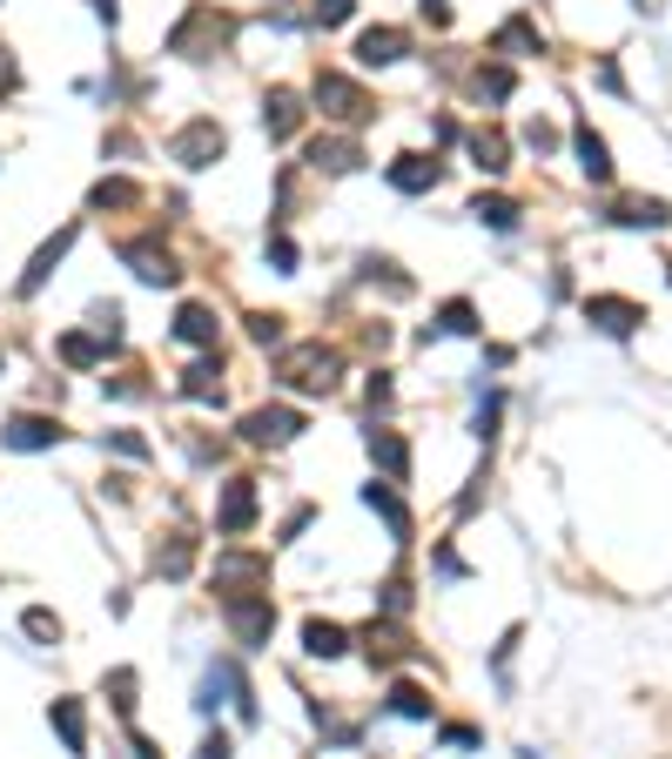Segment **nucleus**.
<instances>
[{
    "mask_svg": "<svg viewBox=\"0 0 672 759\" xmlns=\"http://www.w3.org/2000/svg\"><path fill=\"white\" fill-rule=\"evenodd\" d=\"M54 733H61V746L74 752V759H82L88 752V712H82V699H54Z\"/></svg>",
    "mask_w": 672,
    "mask_h": 759,
    "instance_id": "13",
    "label": "nucleus"
},
{
    "mask_svg": "<svg viewBox=\"0 0 672 759\" xmlns=\"http://www.w3.org/2000/svg\"><path fill=\"white\" fill-rule=\"evenodd\" d=\"M95 14H101V21H114V0H95Z\"/></svg>",
    "mask_w": 672,
    "mask_h": 759,
    "instance_id": "46",
    "label": "nucleus"
},
{
    "mask_svg": "<svg viewBox=\"0 0 672 759\" xmlns=\"http://www.w3.org/2000/svg\"><path fill=\"white\" fill-rule=\"evenodd\" d=\"M88 203H95V209H135V203H142V188H135V182H122V175H108V182H95Z\"/></svg>",
    "mask_w": 672,
    "mask_h": 759,
    "instance_id": "24",
    "label": "nucleus"
},
{
    "mask_svg": "<svg viewBox=\"0 0 672 759\" xmlns=\"http://www.w3.org/2000/svg\"><path fill=\"white\" fill-rule=\"evenodd\" d=\"M337 370H343V356L323 350V343H303V350L283 356V383H296V390H330Z\"/></svg>",
    "mask_w": 672,
    "mask_h": 759,
    "instance_id": "3",
    "label": "nucleus"
},
{
    "mask_svg": "<svg viewBox=\"0 0 672 759\" xmlns=\"http://www.w3.org/2000/svg\"><path fill=\"white\" fill-rule=\"evenodd\" d=\"M296 122H303V108H296V95L290 88H269V101H262V128L283 142V135H296Z\"/></svg>",
    "mask_w": 672,
    "mask_h": 759,
    "instance_id": "18",
    "label": "nucleus"
},
{
    "mask_svg": "<svg viewBox=\"0 0 672 759\" xmlns=\"http://www.w3.org/2000/svg\"><path fill=\"white\" fill-rule=\"evenodd\" d=\"M316 21H323V27H337V21H350V0H316Z\"/></svg>",
    "mask_w": 672,
    "mask_h": 759,
    "instance_id": "37",
    "label": "nucleus"
},
{
    "mask_svg": "<svg viewBox=\"0 0 672 759\" xmlns=\"http://www.w3.org/2000/svg\"><path fill=\"white\" fill-rule=\"evenodd\" d=\"M390 188H398V195H430V188H438V162H424V155H398V162H390Z\"/></svg>",
    "mask_w": 672,
    "mask_h": 759,
    "instance_id": "11",
    "label": "nucleus"
},
{
    "mask_svg": "<svg viewBox=\"0 0 672 759\" xmlns=\"http://www.w3.org/2000/svg\"><path fill=\"white\" fill-rule=\"evenodd\" d=\"M108 693H114V712H135V672H108Z\"/></svg>",
    "mask_w": 672,
    "mask_h": 759,
    "instance_id": "32",
    "label": "nucleus"
},
{
    "mask_svg": "<svg viewBox=\"0 0 672 759\" xmlns=\"http://www.w3.org/2000/svg\"><path fill=\"white\" fill-rule=\"evenodd\" d=\"M0 444L8 451H48V444H61V424L54 417H14L8 430H0Z\"/></svg>",
    "mask_w": 672,
    "mask_h": 759,
    "instance_id": "8",
    "label": "nucleus"
},
{
    "mask_svg": "<svg viewBox=\"0 0 672 759\" xmlns=\"http://www.w3.org/2000/svg\"><path fill=\"white\" fill-rule=\"evenodd\" d=\"M0 88H14V61H0Z\"/></svg>",
    "mask_w": 672,
    "mask_h": 759,
    "instance_id": "45",
    "label": "nucleus"
},
{
    "mask_svg": "<svg viewBox=\"0 0 672 759\" xmlns=\"http://www.w3.org/2000/svg\"><path fill=\"white\" fill-rule=\"evenodd\" d=\"M182 396H195V404H222V356L188 364V370H182Z\"/></svg>",
    "mask_w": 672,
    "mask_h": 759,
    "instance_id": "15",
    "label": "nucleus"
},
{
    "mask_svg": "<svg viewBox=\"0 0 672 759\" xmlns=\"http://www.w3.org/2000/svg\"><path fill=\"white\" fill-rule=\"evenodd\" d=\"M269 565H262V558H243V551H235V558H222V565H216V578H262Z\"/></svg>",
    "mask_w": 672,
    "mask_h": 759,
    "instance_id": "31",
    "label": "nucleus"
},
{
    "mask_svg": "<svg viewBox=\"0 0 672 759\" xmlns=\"http://www.w3.org/2000/svg\"><path fill=\"white\" fill-rule=\"evenodd\" d=\"M216 525H222V531H249V525H256V485H249V477H235V485L222 491Z\"/></svg>",
    "mask_w": 672,
    "mask_h": 759,
    "instance_id": "10",
    "label": "nucleus"
},
{
    "mask_svg": "<svg viewBox=\"0 0 672 759\" xmlns=\"http://www.w3.org/2000/svg\"><path fill=\"white\" fill-rule=\"evenodd\" d=\"M269 262L276 269H296V243H290V235H276V243H269Z\"/></svg>",
    "mask_w": 672,
    "mask_h": 759,
    "instance_id": "38",
    "label": "nucleus"
},
{
    "mask_svg": "<svg viewBox=\"0 0 672 759\" xmlns=\"http://www.w3.org/2000/svg\"><path fill=\"white\" fill-rule=\"evenodd\" d=\"M108 444H114V451H122V457H148V444H142V437H135V430H114V437H108Z\"/></svg>",
    "mask_w": 672,
    "mask_h": 759,
    "instance_id": "36",
    "label": "nucleus"
},
{
    "mask_svg": "<svg viewBox=\"0 0 672 759\" xmlns=\"http://www.w3.org/2000/svg\"><path fill=\"white\" fill-rule=\"evenodd\" d=\"M424 14H430V21H438V27L451 21V8H444V0H424Z\"/></svg>",
    "mask_w": 672,
    "mask_h": 759,
    "instance_id": "43",
    "label": "nucleus"
},
{
    "mask_svg": "<svg viewBox=\"0 0 672 759\" xmlns=\"http://www.w3.org/2000/svg\"><path fill=\"white\" fill-rule=\"evenodd\" d=\"M404 605H411V591H404V578H390V585H383V612H404Z\"/></svg>",
    "mask_w": 672,
    "mask_h": 759,
    "instance_id": "39",
    "label": "nucleus"
},
{
    "mask_svg": "<svg viewBox=\"0 0 672 759\" xmlns=\"http://www.w3.org/2000/svg\"><path fill=\"white\" fill-rule=\"evenodd\" d=\"M229 632H235V646H269V632H276V605H269V591H229Z\"/></svg>",
    "mask_w": 672,
    "mask_h": 759,
    "instance_id": "1",
    "label": "nucleus"
},
{
    "mask_svg": "<svg viewBox=\"0 0 672 759\" xmlns=\"http://www.w3.org/2000/svg\"><path fill=\"white\" fill-rule=\"evenodd\" d=\"M249 336L269 350V343H283V316H256V323H249Z\"/></svg>",
    "mask_w": 672,
    "mask_h": 759,
    "instance_id": "35",
    "label": "nucleus"
},
{
    "mask_svg": "<svg viewBox=\"0 0 672 759\" xmlns=\"http://www.w3.org/2000/svg\"><path fill=\"white\" fill-rule=\"evenodd\" d=\"M491 48H498V54H538L545 41H538V27H532V21H504Z\"/></svg>",
    "mask_w": 672,
    "mask_h": 759,
    "instance_id": "22",
    "label": "nucleus"
},
{
    "mask_svg": "<svg viewBox=\"0 0 672 759\" xmlns=\"http://www.w3.org/2000/svg\"><path fill=\"white\" fill-rule=\"evenodd\" d=\"M135 759H162V752H155V739H135Z\"/></svg>",
    "mask_w": 672,
    "mask_h": 759,
    "instance_id": "44",
    "label": "nucleus"
},
{
    "mask_svg": "<svg viewBox=\"0 0 672 759\" xmlns=\"http://www.w3.org/2000/svg\"><path fill=\"white\" fill-rule=\"evenodd\" d=\"M390 712L398 719H430V693L411 686V678H398V686H390Z\"/></svg>",
    "mask_w": 672,
    "mask_h": 759,
    "instance_id": "25",
    "label": "nucleus"
},
{
    "mask_svg": "<svg viewBox=\"0 0 672 759\" xmlns=\"http://www.w3.org/2000/svg\"><path fill=\"white\" fill-rule=\"evenodd\" d=\"M478 95L504 101V95H511V68H485V74H478Z\"/></svg>",
    "mask_w": 672,
    "mask_h": 759,
    "instance_id": "34",
    "label": "nucleus"
},
{
    "mask_svg": "<svg viewBox=\"0 0 672 759\" xmlns=\"http://www.w3.org/2000/svg\"><path fill=\"white\" fill-rule=\"evenodd\" d=\"M665 269H672V262H665Z\"/></svg>",
    "mask_w": 672,
    "mask_h": 759,
    "instance_id": "47",
    "label": "nucleus"
},
{
    "mask_svg": "<svg viewBox=\"0 0 672 759\" xmlns=\"http://www.w3.org/2000/svg\"><path fill=\"white\" fill-rule=\"evenodd\" d=\"M585 323H599L606 336H632V330L646 323V309L625 303V296H591V303H585Z\"/></svg>",
    "mask_w": 672,
    "mask_h": 759,
    "instance_id": "6",
    "label": "nucleus"
},
{
    "mask_svg": "<svg viewBox=\"0 0 672 759\" xmlns=\"http://www.w3.org/2000/svg\"><path fill=\"white\" fill-rule=\"evenodd\" d=\"M169 155L182 169H209V162H222V128L216 122H188L175 142H169Z\"/></svg>",
    "mask_w": 672,
    "mask_h": 759,
    "instance_id": "4",
    "label": "nucleus"
},
{
    "mask_svg": "<svg viewBox=\"0 0 672 759\" xmlns=\"http://www.w3.org/2000/svg\"><path fill=\"white\" fill-rule=\"evenodd\" d=\"M21 625H27V638H48V646L61 638V619H54V612H41V605H34V612H27Z\"/></svg>",
    "mask_w": 672,
    "mask_h": 759,
    "instance_id": "33",
    "label": "nucleus"
},
{
    "mask_svg": "<svg viewBox=\"0 0 672 759\" xmlns=\"http://www.w3.org/2000/svg\"><path fill=\"white\" fill-rule=\"evenodd\" d=\"M438 572H444V578H464V558H457V551H451V544H444V551H438Z\"/></svg>",
    "mask_w": 672,
    "mask_h": 759,
    "instance_id": "41",
    "label": "nucleus"
},
{
    "mask_svg": "<svg viewBox=\"0 0 672 759\" xmlns=\"http://www.w3.org/2000/svg\"><path fill=\"white\" fill-rule=\"evenodd\" d=\"M572 142H578V169H585L591 182H612V155H606V142L591 135V128H578Z\"/></svg>",
    "mask_w": 672,
    "mask_h": 759,
    "instance_id": "20",
    "label": "nucleus"
},
{
    "mask_svg": "<svg viewBox=\"0 0 672 759\" xmlns=\"http://www.w3.org/2000/svg\"><path fill=\"white\" fill-rule=\"evenodd\" d=\"M370 457L383 464V477H404V470H411V451H404L398 430H370Z\"/></svg>",
    "mask_w": 672,
    "mask_h": 759,
    "instance_id": "19",
    "label": "nucleus"
},
{
    "mask_svg": "<svg viewBox=\"0 0 672 759\" xmlns=\"http://www.w3.org/2000/svg\"><path fill=\"white\" fill-rule=\"evenodd\" d=\"M471 216H478L485 229H518V209H511L504 195H478V203H471Z\"/></svg>",
    "mask_w": 672,
    "mask_h": 759,
    "instance_id": "27",
    "label": "nucleus"
},
{
    "mask_svg": "<svg viewBox=\"0 0 672 759\" xmlns=\"http://www.w3.org/2000/svg\"><path fill=\"white\" fill-rule=\"evenodd\" d=\"M438 323H444L451 336H471V330H478V309H471V303H444V316H438Z\"/></svg>",
    "mask_w": 672,
    "mask_h": 759,
    "instance_id": "30",
    "label": "nucleus"
},
{
    "mask_svg": "<svg viewBox=\"0 0 672 759\" xmlns=\"http://www.w3.org/2000/svg\"><path fill=\"white\" fill-rule=\"evenodd\" d=\"M404 48H411V41H404L398 27H364V34H357V61H364V68H390V61H404Z\"/></svg>",
    "mask_w": 672,
    "mask_h": 759,
    "instance_id": "9",
    "label": "nucleus"
},
{
    "mask_svg": "<svg viewBox=\"0 0 672 759\" xmlns=\"http://www.w3.org/2000/svg\"><path fill=\"white\" fill-rule=\"evenodd\" d=\"M296 430H303V417H296V411L269 404V411H249V417H243V444H290Z\"/></svg>",
    "mask_w": 672,
    "mask_h": 759,
    "instance_id": "5",
    "label": "nucleus"
},
{
    "mask_svg": "<svg viewBox=\"0 0 672 759\" xmlns=\"http://www.w3.org/2000/svg\"><path fill=\"white\" fill-rule=\"evenodd\" d=\"M309 162H316V169H330V175H350V169H357V142H316V148H309Z\"/></svg>",
    "mask_w": 672,
    "mask_h": 759,
    "instance_id": "23",
    "label": "nucleus"
},
{
    "mask_svg": "<svg viewBox=\"0 0 672 759\" xmlns=\"http://www.w3.org/2000/svg\"><path fill=\"white\" fill-rule=\"evenodd\" d=\"M471 162H478L485 175H504L511 162H504V135L498 128H478V135H471Z\"/></svg>",
    "mask_w": 672,
    "mask_h": 759,
    "instance_id": "21",
    "label": "nucleus"
},
{
    "mask_svg": "<svg viewBox=\"0 0 672 759\" xmlns=\"http://www.w3.org/2000/svg\"><path fill=\"white\" fill-rule=\"evenodd\" d=\"M625 229H665V203H619Z\"/></svg>",
    "mask_w": 672,
    "mask_h": 759,
    "instance_id": "28",
    "label": "nucleus"
},
{
    "mask_svg": "<svg viewBox=\"0 0 672 759\" xmlns=\"http://www.w3.org/2000/svg\"><path fill=\"white\" fill-rule=\"evenodd\" d=\"M68 243H74V229H61L54 243H41V249H34V262H27V276H21V296H34V290L48 283V276H54V262L68 256Z\"/></svg>",
    "mask_w": 672,
    "mask_h": 759,
    "instance_id": "16",
    "label": "nucleus"
},
{
    "mask_svg": "<svg viewBox=\"0 0 672 759\" xmlns=\"http://www.w3.org/2000/svg\"><path fill=\"white\" fill-rule=\"evenodd\" d=\"M364 504L383 517V525H390V538H398V544H411V511H404V498L398 491H390V485H364Z\"/></svg>",
    "mask_w": 672,
    "mask_h": 759,
    "instance_id": "12",
    "label": "nucleus"
},
{
    "mask_svg": "<svg viewBox=\"0 0 672 759\" xmlns=\"http://www.w3.org/2000/svg\"><path fill=\"white\" fill-rule=\"evenodd\" d=\"M303 652H309V659H343V652H350V632L330 625V619H309V625H303Z\"/></svg>",
    "mask_w": 672,
    "mask_h": 759,
    "instance_id": "17",
    "label": "nucleus"
},
{
    "mask_svg": "<svg viewBox=\"0 0 672 759\" xmlns=\"http://www.w3.org/2000/svg\"><path fill=\"white\" fill-rule=\"evenodd\" d=\"M364 396H370V411H390V377H383V370H377V377H370V390H364Z\"/></svg>",
    "mask_w": 672,
    "mask_h": 759,
    "instance_id": "40",
    "label": "nucleus"
},
{
    "mask_svg": "<svg viewBox=\"0 0 672 759\" xmlns=\"http://www.w3.org/2000/svg\"><path fill=\"white\" fill-rule=\"evenodd\" d=\"M175 336L195 343V350H216V309L209 303H182L175 309Z\"/></svg>",
    "mask_w": 672,
    "mask_h": 759,
    "instance_id": "14",
    "label": "nucleus"
},
{
    "mask_svg": "<svg viewBox=\"0 0 672 759\" xmlns=\"http://www.w3.org/2000/svg\"><path fill=\"white\" fill-rule=\"evenodd\" d=\"M309 95H316V108H323V122H343V128L370 122V95L357 82H343V74H316Z\"/></svg>",
    "mask_w": 672,
    "mask_h": 759,
    "instance_id": "2",
    "label": "nucleus"
},
{
    "mask_svg": "<svg viewBox=\"0 0 672 759\" xmlns=\"http://www.w3.org/2000/svg\"><path fill=\"white\" fill-rule=\"evenodd\" d=\"M122 262L142 276V283H162V290L182 276V269H175V256H169V249H155V243H122Z\"/></svg>",
    "mask_w": 672,
    "mask_h": 759,
    "instance_id": "7",
    "label": "nucleus"
},
{
    "mask_svg": "<svg viewBox=\"0 0 672 759\" xmlns=\"http://www.w3.org/2000/svg\"><path fill=\"white\" fill-rule=\"evenodd\" d=\"M444 746H457V752H464V746H478V733H471V726H444Z\"/></svg>",
    "mask_w": 672,
    "mask_h": 759,
    "instance_id": "42",
    "label": "nucleus"
},
{
    "mask_svg": "<svg viewBox=\"0 0 672 759\" xmlns=\"http://www.w3.org/2000/svg\"><path fill=\"white\" fill-rule=\"evenodd\" d=\"M114 343H101V336H61V364H74V370H88V364H101Z\"/></svg>",
    "mask_w": 672,
    "mask_h": 759,
    "instance_id": "26",
    "label": "nucleus"
},
{
    "mask_svg": "<svg viewBox=\"0 0 672 759\" xmlns=\"http://www.w3.org/2000/svg\"><path fill=\"white\" fill-rule=\"evenodd\" d=\"M155 565H162L169 578H182V572L195 565V544H188V538H169V551H155Z\"/></svg>",
    "mask_w": 672,
    "mask_h": 759,
    "instance_id": "29",
    "label": "nucleus"
}]
</instances>
